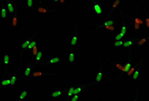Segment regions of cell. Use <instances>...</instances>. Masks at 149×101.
Instances as JSON below:
<instances>
[{
  "label": "cell",
  "mask_w": 149,
  "mask_h": 101,
  "mask_svg": "<svg viewBox=\"0 0 149 101\" xmlns=\"http://www.w3.org/2000/svg\"><path fill=\"white\" fill-rule=\"evenodd\" d=\"M126 18H129L130 19V27L133 28L135 31H138L144 28V23H143L142 20L139 17L138 13V8H137V13L136 15H128L125 13H123Z\"/></svg>",
  "instance_id": "obj_1"
},
{
  "label": "cell",
  "mask_w": 149,
  "mask_h": 101,
  "mask_svg": "<svg viewBox=\"0 0 149 101\" xmlns=\"http://www.w3.org/2000/svg\"><path fill=\"white\" fill-rule=\"evenodd\" d=\"M91 4L93 16L94 18H100L104 15V4L100 0H86Z\"/></svg>",
  "instance_id": "obj_2"
},
{
  "label": "cell",
  "mask_w": 149,
  "mask_h": 101,
  "mask_svg": "<svg viewBox=\"0 0 149 101\" xmlns=\"http://www.w3.org/2000/svg\"><path fill=\"white\" fill-rule=\"evenodd\" d=\"M146 59V57L144 58H140L138 60V66H137L136 70H134V73L132 74V76H130L131 79L133 82L136 83L138 82V81H140L142 79V63L144 61V60Z\"/></svg>",
  "instance_id": "obj_3"
},
{
  "label": "cell",
  "mask_w": 149,
  "mask_h": 101,
  "mask_svg": "<svg viewBox=\"0 0 149 101\" xmlns=\"http://www.w3.org/2000/svg\"><path fill=\"white\" fill-rule=\"evenodd\" d=\"M115 23V20L112 19L110 16H106L105 18V21L102 22L100 24H95V25H91V27L93 28L94 31H97L99 29H102V28L106 27L108 25H114Z\"/></svg>",
  "instance_id": "obj_4"
},
{
  "label": "cell",
  "mask_w": 149,
  "mask_h": 101,
  "mask_svg": "<svg viewBox=\"0 0 149 101\" xmlns=\"http://www.w3.org/2000/svg\"><path fill=\"white\" fill-rule=\"evenodd\" d=\"M12 55L10 52H5L0 57V62H1V67H5L6 70L7 68L12 67Z\"/></svg>",
  "instance_id": "obj_5"
},
{
  "label": "cell",
  "mask_w": 149,
  "mask_h": 101,
  "mask_svg": "<svg viewBox=\"0 0 149 101\" xmlns=\"http://www.w3.org/2000/svg\"><path fill=\"white\" fill-rule=\"evenodd\" d=\"M60 9L57 8V9H53L51 8L49 6H44L43 4H40L38 6V7L36 8V12L40 15H48L50 14L55 13V12H57L59 11Z\"/></svg>",
  "instance_id": "obj_6"
},
{
  "label": "cell",
  "mask_w": 149,
  "mask_h": 101,
  "mask_svg": "<svg viewBox=\"0 0 149 101\" xmlns=\"http://www.w3.org/2000/svg\"><path fill=\"white\" fill-rule=\"evenodd\" d=\"M131 27L127 24V18L124 15H121V24L120 26L119 32L122 33L125 37L127 38L130 36Z\"/></svg>",
  "instance_id": "obj_7"
},
{
  "label": "cell",
  "mask_w": 149,
  "mask_h": 101,
  "mask_svg": "<svg viewBox=\"0 0 149 101\" xmlns=\"http://www.w3.org/2000/svg\"><path fill=\"white\" fill-rule=\"evenodd\" d=\"M60 64H61V62H60L59 57L58 55L53 56V57L48 58L45 63L40 64L39 66H48V67L54 68V67H59Z\"/></svg>",
  "instance_id": "obj_8"
},
{
  "label": "cell",
  "mask_w": 149,
  "mask_h": 101,
  "mask_svg": "<svg viewBox=\"0 0 149 101\" xmlns=\"http://www.w3.org/2000/svg\"><path fill=\"white\" fill-rule=\"evenodd\" d=\"M104 68L102 66V62H100V67L99 70L95 73L93 76V84L100 85L104 82Z\"/></svg>",
  "instance_id": "obj_9"
},
{
  "label": "cell",
  "mask_w": 149,
  "mask_h": 101,
  "mask_svg": "<svg viewBox=\"0 0 149 101\" xmlns=\"http://www.w3.org/2000/svg\"><path fill=\"white\" fill-rule=\"evenodd\" d=\"M79 40H80V34L78 32L77 25H76L75 29L73 31L72 33V36L71 38H70L69 41L68 42V45L70 46H76L79 44Z\"/></svg>",
  "instance_id": "obj_10"
},
{
  "label": "cell",
  "mask_w": 149,
  "mask_h": 101,
  "mask_svg": "<svg viewBox=\"0 0 149 101\" xmlns=\"http://www.w3.org/2000/svg\"><path fill=\"white\" fill-rule=\"evenodd\" d=\"M135 42H136V39L125 40L124 43L123 44L122 47L120 48V50L122 51H125L127 54H130L132 51V48L135 45Z\"/></svg>",
  "instance_id": "obj_11"
},
{
  "label": "cell",
  "mask_w": 149,
  "mask_h": 101,
  "mask_svg": "<svg viewBox=\"0 0 149 101\" xmlns=\"http://www.w3.org/2000/svg\"><path fill=\"white\" fill-rule=\"evenodd\" d=\"M65 95V90H57V89H53L50 92V97L51 100H59L62 97Z\"/></svg>",
  "instance_id": "obj_12"
},
{
  "label": "cell",
  "mask_w": 149,
  "mask_h": 101,
  "mask_svg": "<svg viewBox=\"0 0 149 101\" xmlns=\"http://www.w3.org/2000/svg\"><path fill=\"white\" fill-rule=\"evenodd\" d=\"M56 74H59V73H58V72H55V73H46L44 70L40 69L37 70H34V71L31 72V76L33 79H37V78H44L45 76L56 75Z\"/></svg>",
  "instance_id": "obj_13"
},
{
  "label": "cell",
  "mask_w": 149,
  "mask_h": 101,
  "mask_svg": "<svg viewBox=\"0 0 149 101\" xmlns=\"http://www.w3.org/2000/svg\"><path fill=\"white\" fill-rule=\"evenodd\" d=\"M6 2V7L8 11V13L10 15H13L17 12V4L13 0H3Z\"/></svg>",
  "instance_id": "obj_14"
},
{
  "label": "cell",
  "mask_w": 149,
  "mask_h": 101,
  "mask_svg": "<svg viewBox=\"0 0 149 101\" xmlns=\"http://www.w3.org/2000/svg\"><path fill=\"white\" fill-rule=\"evenodd\" d=\"M149 43L148 36H140L136 39L135 46H148Z\"/></svg>",
  "instance_id": "obj_15"
},
{
  "label": "cell",
  "mask_w": 149,
  "mask_h": 101,
  "mask_svg": "<svg viewBox=\"0 0 149 101\" xmlns=\"http://www.w3.org/2000/svg\"><path fill=\"white\" fill-rule=\"evenodd\" d=\"M38 34H39V32H37V33H36L34 35H33L32 36H31L29 38H28V39L24 40L23 42H19V48L21 50V55H22V54L24 51H25V50L26 49V48L27 47V46L29 45V44L31 42V40H33V39L34 38V37L37 35Z\"/></svg>",
  "instance_id": "obj_16"
},
{
  "label": "cell",
  "mask_w": 149,
  "mask_h": 101,
  "mask_svg": "<svg viewBox=\"0 0 149 101\" xmlns=\"http://www.w3.org/2000/svg\"><path fill=\"white\" fill-rule=\"evenodd\" d=\"M120 0H113L112 2L111 3V5H110V13L108 14V16L111 17L112 14H113L114 11H121V9H120Z\"/></svg>",
  "instance_id": "obj_17"
},
{
  "label": "cell",
  "mask_w": 149,
  "mask_h": 101,
  "mask_svg": "<svg viewBox=\"0 0 149 101\" xmlns=\"http://www.w3.org/2000/svg\"><path fill=\"white\" fill-rule=\"evenodd\" d=\"M131 66H132V61H131V58H130L127 61L125 62L124 64H123V69H122V71L120 72L119 76H118L117 79H116V80H118L120 79L121 76H123V74H126L127 73V72L129 71V70L130 69Z\"/></svg>",
  "instance_id": "obj_18"
},
{
  "label": "cell",
  "mask_w": 149,
  "mask_h": 101,
  "mask_svg": "<svg viewBox=\"0 0 149 101\" xmlns=\"http://www.w3.org/2000/svg\"><path fill=\"white\" fill-rule=\"evenodd\" d=\"M29 97V92L27 90L19 91L17 94V101H27Z\"/></svg>",
  "instance_id": "obj_19"
},
{
  "label": "cell",
  "mask_w": 149,
  "mask_h": 101,
  "mask_svg": "<svg viewBox=\"0 0 149 101\" xmlns=\"http://www.w3.org/2000/svg\"><path fill=\"white\" fill-rule=\"evenodd\" d=\"M67 61L68 63L70 64H73L76 63L77 61V55L75 52H74L73 50L69 51L67 53Z\"/></svg>",
  "instance_id": "obj_20"
},
{
  "label": "cell",
  "mask_w": 149,
  "mask_h": 101,
  "mask_svg": "<svg viewBox=\"0 0 149 101\" xmlns=\"http://www.w3.org/2000/svg\"><path fill=\"white\" fill-rule=\"evenodd\" d=\"M93 86V85H92V86H89L88 83L84 84V85H78L77 87H75V90H74V94L81 95L82 93L86 89L89 88V86L92 87Z\"/></svg>",
  "instance_id": "obj_21"
},
{
  "label": "cell",
  "mask_w": 149,
  "mask_h": 101,
  "mask_svg": "<svg viewBox=\"0 0 149 101\" xmlns=\"http://www.w3.org/2000/svg\"><path fill=\"white\" fill-rule=\"evenodd\" d=\"M143 13H144V15L142 16V18H144V20H143V23H144V27H146V29H149V15L148 13H147L146 8L144 6H142V8Z\"/></svg>",
  "instance_id": "obj_22"
},
{
  "label": "cell",
  "mask_w": 149,
  "mask_h": 101,
  "mask_svg": "<svg viewBox=\"0 0 149 101\" xmlns=\"http://www.w3.org/2000/svg\"><path fill=\"white\" fill-rule=\"evenodd\" d=\"M74 90H75V86L74 85L68 84L66 86V89L65 90V94L67 96L68 99H69L70 97H72L74 94Z\"/></svg>",
  "instance_id": "obj_23"
},
{
  "label": "cell",
  "mask_w": 149,
  "mask_h": 101,
  "mask_svg": "<svg viewBox=\"0 0 149 101\" xmlns=\"http://www.w3.org/2000/svg\"><path fill=\"white\" fill-rule=\"evenodd\" d=\"M18 19H19V15L17 12L14 14L12 17V29H17L19 27V23H18Z\"/></svg>",
  "instance_id": "obj_24"
},
{
  "label": "cell",
  "mask_w": 149,
  "mask_h": 101,
  "mask_svg": "<svg viewBox=\"0 0 149 101\" xmlns=\"http://www.w3.org/2000/svg\"><path fill=\"white\" fill-rule=\"evenodd\" d=\"M0 17H1L2 19H7L8 18V13L6 9V7L4 4V1H3V2L1 3V9H0Z\"/></svg>",
  "instance_id": "obj_25"
},
{
  "label": "cell",
  "mask_w": 149,
  "mask_h": 101,
  "mask_svg": "<svg viewBox=\"0 0 149 101\" xmlns=\"http://www.w3.org/2000/svg\"><path fill=\"white\" fill-rule=\"evenodd\" d=\"M31 70H32V68L30 66H25V68H24L23 72V80L25 81L27 79L30 78L31 76Z\"/></svg>",
  "instance_id": "obj_26"
},
{
  "label": "cell",
  "mask_w": 149,
  "mask_h": 101,
  "mask_svg": "<svg viewBox=\"0 0 149 101\" xmlns=\"http://www.w3.org/2000/svg\"><path fill=\"white\" fill-rule=\"evenodd\" d=\"M102 29H103L104 32H106V33L108 34H112V35H114L116 33V27L114 25L106 26V27L102 28Z\"/></svg>",
  "instance_id": "obj_27"
},
{
  "label": "cell",
  "mask_w": 149,
  "mask_h": 101,
  "mask_svg": "<svg viewBox=\"0 0 149 101\" xmlns=\"http://www.w3.org/2000/svg\"><path fill=\"white\" fill-rule=\"evenodd\" d=\"M10 86V79H3L0 81V89H7Z\"/></svg>",
  "instance_id": "obj_28"
},
{
  "label": "cell",
  "mask_w": 149,
  "mask_h": 101,
  "mask_svg": "<svg viewBox=\"0 0 149 101\" xmlns=\"http://www.w3.org/2000/svg\"><path fill=\"white\" fill-rule=\"evenodd\" d=\"M44 58V52L42 51L41 50H38L37 54L35 56V65L37 64H40L42 62V60Z\"/></svg>",
  "instance_id": "obj_29"
},
{
  "label": "cell",
  "mask_w": 149,
  "mask_h": 101,
  "mask_svg": "<svg viewBox=\"0 0 149 101\" xmlns=\"http://www.w3.org/2000/svg\"><path fill=\"white\" fill-rule=\"evenodd\" d=\"M10 80V88H15L16 86H17L18 81H19V77H18L17 74L14 73L13 75L11 76Z\"/></svg>",
  "instance_id": "obj_30"
},
{
  "label": "cell",
  "mask_w": 149,
  "mask_h": 101,
  "mask_svg": "<svg viewBox=\"0 0 149 101\" xmlns=\"http://www.w3.org/2000/svg\"><path fill=\"white\" fill-rule=\"evenodd\" d=\"M106 60H107L108 61L110 62V63H111L112 65L114 66V67L116 68L117 71L121 72L122 69H123V64H120V63H118V62H114V61H112V60H110L108 58H106Z\"/></svg>",
  "instance_id": "obj_31"
},
{
  "label": "cell",
  "mask_w": 149,
  "mask_h": 101,
  "mask_svg": "<svg viewBox=\"0 0 149 101\" xmlns=\"http://www.w3.org/2000/svg\"><path fill=\"white\" fill-rule=\"evenodd\" d=\"M125 40H116V41H114V40H111V43L112 45H113L114 47H115L118 49H120V48L122 47L123 44L124 43Z\"/></svg>",
  "instance_id": "obj_32"
},
{
  "label": "cell",
  "mask_w": 149,
  "mask_h": 101,
  "mask_svg": "<svg viewBox=\"0 0 149 101\" xmlns=\"http://www.w3.org/2000/svg\"><path fill=\"white\" fill-rule=\"evenodd\" d=\"M127 38L123 34L120 32H118L114 34V41H116V40H126Z\"/></svg>",
  "instance_id": "obj_33"
},
{
  "label": "cell",
  "mask_w": 149,
  "mask_h": 101,
  "mask_svg": "<svg viewBox=\"0 0 149 101\" xmlns=\"http://www.w3.org/2000/svg\"><path fill=\"white\" fill-rule=\"evenodd\" d=\"M38 43V42L37 41V40H31V42L29 44V45L27 46V47L26 48V49L25 50V51L24 52H26V51H29V50H31V48L33 47L34 46L37 45Z\"/></svg>",
  "instance_id": "obj_34"
},
{
  "label": "cell",
  "mask_w": 149,
  "mask_h": 101,
  "mask_svg": "<svg viewBox=\"0 0 149 101\" xmlns=\"http://www.w3.org/2000/svg\"><path fill=\"white\" fill-rule=\"evenodd\" d=\"M81 100V95L73 94L72 97L68 99V101H80Z\"/></svg>",
  "instance_id": "obj_35"
},
{
  "label": "cell",
  "mask_w": 149,
  "mask_h": 101,
  "mask_svg": "<svg viewBox=\"0 0 149 101\" xmlns=\"http://www.w3.org/2000/svg\"><path fill=\"white\" fill-rule=\"evenodd\" d=\"M33 1L34 0H25V4L27 8L33 9Z\"/></svg>",
  "instance_id": "obj_36"
},
{
  "label": "cell",
  "mask_w": 149,
  "mask_h": 101,
  "mask_svg": "<svg viewBox=\"0 0 149 101\" xmlns=\"http://www.w3.org/2000/svg\"><path fill=\"white\" fill-rule=\"evenodd\" d=\"M38 51V46H37V45L34 46L33 47L31 48V55H32V60H31V64H32V62H33V60H34V58H35V56L36 55V54H37Z\"/></svg>",
  "instance_id": "obj_37"
},
{
  "label": "cell",
  "mask_w": 149,
  "mask_h": 101,
  "mask_svg": "<svg viewBox=\"0 0 149 101\" xmlns=\"http://www.w3.org/2000/svg\"><path fill=\"white\" fill-rule=\"evenodd\" d=\"M130 101H141V100H140V97H139L138 91H137V93H136V96L134 97V98H132V100H131Z\"/></svg>",
  "instance_id": "obj_38"
},
{
  "label": "cell",
  "mask_w": 149,
  "mask_h": 101,
  "mask_svg": "<svg viewBox=\"0 0 149 101\" xmlns=\"http://www.w3.org/2000/svg\"><path fill=\"white\" fill-rule=\"evenodd\" d=\"M66 1H67V0H59V1H58L57 4L61 5V6H64V5L65 4Z\"/></svg>",
  "instance_id": "obj_39"
},
{
  "label": "cell",
  "mask_w": 149,
  "mask_h": 101,
  "mask_svg": "<svg viewBox=\"0 0 149 101\" xmlns=\"http://www.w3.org/2000/svg\"><path fill=\"white\" fill-rule=\"evenodd\" d=\"M34 1H36V2H38V3H40V4H43V0H34Z\"/></svg>",
  "instance_id": "obj_40"
},
{
  "label": "cell",
  "mask_w": 149,
  "mask_h": 101,
  "mask_svg": "<svg viewBox=\"0 0 149 101\" xmlns=\"http://www.w3.org/2000/svg\"><path fill=\"white\" fill-rule=\"evenodd\" d=\"M52 2H53V4H57L58 1H59V0H51Z\"/></svg>",
  "instance_id": "obj_41"
},
{
  "label": "cell",
  "mask_w": 149,
  "mask_h": 101,
  "mask_svg": "<svg viewBox=\"0 0 149 101\" xmlns=\"http://www.w3.org/2000/svg\"><path fill=\"white\" fill-rule=\"evenodd\" d=\"M80 101H84V100H80Z\"/></svg>",
  "instance_id": "obj_42"
}]
</instances>
